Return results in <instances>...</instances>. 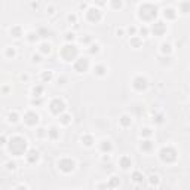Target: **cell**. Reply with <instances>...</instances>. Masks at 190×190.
<instances>
[{"label":"cell","instance_id":"cell-1","mask_svg":"<svg viewBox=\"0 0 190 190\" xmlns=\"http://www.w3.org/2000/svg\"><path fill=\"white\" fill-rule=\"evenodd\" d=\"M70 48H71V43H67V45H64L61 49L58 51V55L61 57V59L64 63H71V61H76V57H77V48L76 46H73V49L70 51Z\"/></svg>","mask_w":190,"mask_h":190},{"label":"cell","instance_id":"cell-2","mask_svg":"<svg viewBox=\"0 0 190 190\" xmlns=\"http://www.w3.org/2000/svg\"><path fill=\"white\" fill-rule=\"evenodd\" d=\"M119 123L122 128H128V126H131L132 125V117L129 116V115H122L119 119Z\"/></svg>","mask_w":190,"mask_h":190},{"label":"cell","instance_id":"cell-3","mask_svg":"<svg viewBox=\"0 0 190 190\" xmlns=\"http://www.w3.org/2000/svg\"><path fill=\"white\" fill-rule=\"evenodd\" d=\"M52 46H51V43H48V42H43V43H40V48H39V54H43V55H49L51 54V49Z\"/></svg>","mask_w":190,"mask_h":190},{"label":"cell","instance_id":"cell-4","mask_svg":"<svg viewBox=\"0 0 190 190\" xmlns=\"http://www.w3.org/2000/svg\"><path fill=\"white\" fill-rule=\"evenodd\" d=\"M106 71H107L106 65H102V67L101 65H95L94 67V74H100L101 76V74H106Z\"/></svg>","mask_w":190,"mask_h":190},{"label":"cell","instance_id":"cell-5","mask_svg":"<svg viewBox=\"0 0 190 190\" xmlns=\"http://www.w3.org/2000/svg\"><path fill=\"white\" fill-rule=\"evenodd\" d=\"M52 77H54V73L51 70H45V71H43V80H52Z\"/></svg>","mask_w":190,"mask_h":190},{"label":"cell","instance_id":"cell-6","mask_svg":"<svg viewBox=\"0 0 190 190\" xmlns=\"http://www.w3.org/2000/svg\"><path fill=\"white\" fill-rule=\"evenodd\" d=\"M31 58H33V64H40V63L43 61L42 57H40L39 54H37V55H36V54H33V57H31Z\"/></svg>","mask_w":190,"mask_h":190},{"label":"cell","instance_id":"cell-7","mask_svg":"<svg viewBox=\"0 0 190 190\" xmlns=\"http://www.w3.org/2000/svg\"><path fill=\"white\" fill-rule=\"evenodd\" d=\"M67 21L71 22V24H77V16H76L74 13H73V15L70 13V15H67Z\"/></svg>","mask_w":190,"mask_h":190},{"label":"cell","instance_id":"cell-8","mask_svg":"<svg viewBox=\"0 0 190 190\" xmlns=\"http://www.w3.org/2000/svg\"><path fill=\"white\" fill-rule=\"evenodd\" d=\"M116 36L117 37H123L125 36V28H116Z\"/></svg>","mask_w":190,"mask_h":190},{"label":"cell","instance_id":"cell-9","mask_svg":"<svg viewBox=\"0 0 190 190\" xmlns=\"http://www.w3.org/2000/svg\"><path fill=\"white\" fill-rule=\"evenodd\" d=\"M46 13H48V15H55V7H54V6L46 7Z\"/></svg>","mask_w":190,"mask_h":190},{"label":"cell","instance_id":"cell-10","mask_svg":"<svg viewBox=\"0 0 190 190\" xmlns=\"http://www.w3.org/2000/svg\"><path fill=\"white\" fill-rule=\"evenodd\" d=\"M79 9L82 11V9H86V3H80L79 5Z\"/></svg>","mask_w":190,"mask_h":190}]
</instances>
